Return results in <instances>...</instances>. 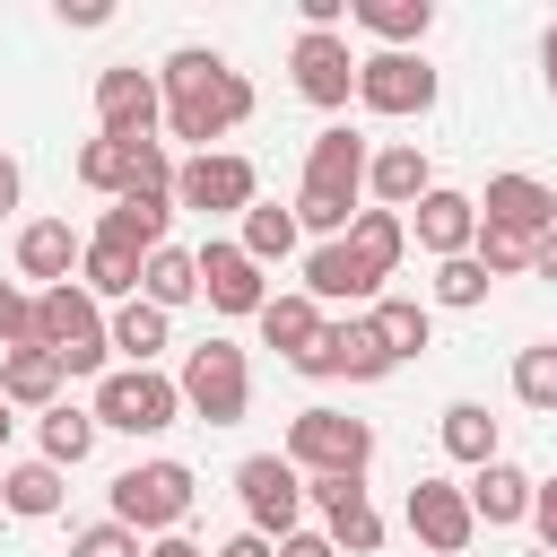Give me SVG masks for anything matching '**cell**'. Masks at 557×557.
Wrapping results in <instances>:
<instances>
[{
    "label": "cell",
    "mask_w": 557,
    "mask_h": 557,
    "mask_svg": "<svg viewBox=\"0 0 557 557\" xmlns=\"http://www.w3.org/2000/svg\"><path fill=\"white\" fill-rule=\"evenodd\" d=\"M252 322H261V339H270V348H278L287 366H296V357H305V348L322 339V305H313L305 287H296V296H270V305H261Z\"/></svg>",
    "instance_id": "d4e9b609"
},
{
    "label": "cell",
    "mask_w": 557,
    "mask_h": 557,
    "mask_svg": "<svg viewBox=\"0 0 557 557\" xmlns=\"http://www.w3.org/2000/svg\"><path fill=\"white\" fill-rule=\"evenodd\" d=\"M252 191H261V174H252V157H226V148H200L191 165H174V200H183V209H200V218H226V209H252Z\"/></svg>",
    "instance_id": "30bf717a"
},
{
    "label": "cell",
    "mask_w": 557,
    "mask_h": 557,
    "mask_svg": "<svg viewBox=\"0 0 557 557\" xmlns=\"http://www.w3.org/2000/svg\"><path fill=\"white\" fill-rule=\"evenodd\" d=\"M470 261H479L487 278H522V270H531V244L505 235V226H479V235H470Z\"/></svg>",
    "instance_id": "f35d334b"
},
{
    "label": "cell",
    "mask_w": 557,
    "mask_h": 557,
    "mask_svg": "<svg viewBox=\"0 0 557 557\" xmlns=\"http://www.w3.org/2000/svg\"><path fill=\"white\" fill-rule=\"evenodd\" d=\"M191 261H200V296H209L218 313H261V305H270V287H261V261H252L244 244L209 235Z\"/></svg>",
    "instance_id": "5bb4252c"
},
{
    "label": "cell",
    "mask_w": 557,
    "mask_h": 557,
    "mask_svg": "<svg viewBox=\"0 0 557 557\" xmlns=\"http://www.w3.org/2000/svg\"><path fill=\"white\" fill-rule=\"evenodd\" d=\"M278 557H339V548H331L322 531H287V540H278Z\"/></svg>",
    "instance_id": "7bdbcfd3"
},
{
    "label": "cell",
    "mask_w": 557,
    "mask_h": 557,
    "mask_svg": "<svg viewBox=\"0 0 557 557\" xmlns=\"http://www.w3.org/2000/svg\"><path fill=\"white\" fill-rule=\"evenodd\" d=\"M191 470L183 461H131L122 479H113V522L122 531H148V540H165V531H183V513H191Z\"/></svg>",
    "instance_id": "8992f818"
},
{
    "label": "cell",
    "mask_w": 557,
    "mask_h": 557,
    "mask_svg": "<svg viewBox=\"0 0 557 557\" xmlns=\"http://www.w3.org/2000/svg\"><path fill=\"white\" fill-rule=\"evenodd\" d=\"M278 453H287L305 479H366V461H374V426L348 418V409H296Z\"/></svg>",
    "instance_id": "277c9868"
},
{
    "label": "cell",
    "mask_w": 557,
    "mask_h": 557,
    "mask_svg": "<svg viewBox=\"0 0 557 557\" xmlns=\"http://www.w3.org/2000/svg\"><path fill=\"white\" fill-rule=\"evenodd\" d=\"M374 287H383V278L348 252V235H339V244H322V252L305 261V296H313V305H366Z\"/></svg>",
    "instance_id": "44dd1931"
},
{
    "label": "cell",
    "mask_w": 557,
    "mask_h": 557,
    "mask_svg": "<svg viewBox=\"0 0 557 557\" xmlns=\"http://www.w3.org/2000/svg\"><path fill=\"white\" fill-rule=\"evenodd\" d=\"M157 122H165L157 70H131V61L96 70V131L104 139H157Z\"/></svg>",
    "instance_id": "9c48e42d"
},
{
    "label": "cell",
    "mask_w": 557,
    "mask_h": 557,
    "mask_svg": "<svg viewBox=\"0 0 557 557\" xmlns=\"http://www.w3.org/2000/svg\"><path fill=\"white\" fill-rule=\"evenodd\" d=\"M0 444H9V400H0Z\"/></svg>",
    "instance_id": "f907efd6"
},
{
    "label": "cell",
    "mask_w": 557,
    "mask_h": 557,
    "mask_svg": "<svg viewBox=\"0 0 557 557\" xmlns=\"http://www.w3.org/2000/svg\"><path fill=\"white\" fill-rule=\"evenodd\" d=\"M540 557H548V548H540Z\"/></svg>",
    "instance_id": "816d5d0a"
},
{
    "label": "cell",
    "mask_w": 557,
    "mask_h": 557,
    "mask_svg": "<svg viewBox=\"0 0 557 557\" xmlns=\"http://www.w3.org/2000/svg\"><path fill=\"white\" fill-rule=\"evenodd\" d=\"M209 557H278V540H261V531H235L226 548H209Z\"/></svg>",
    "instance_id": "ee69618b"
},
{
    "label": "cell",
    "mask_w": 557,
    "mask_h": 557,
    "mask_svg": "<svg viewBox=\"0 0 557 557\" xmlns=\"http://www.w3.org/2000/svg\"><path fill=\"white\" fill-rule=\"evenodd\" d=\"M78 252H87V244H78V235H70L61 218H35V226L17 235V270H26V278H44V287H70Z\"/></svg>",
    "instance_id": "603a6c76"
},
{
    "label": "cell",
    "mask_w": 557,
    "mask_h": 557,
    "mask_svg": "<svg viewBox=\"0 0 557 557\" xmlns=\"http://www.w3.org/2000/svg\"><path fill=\"white\" fill-rule=\"evenodd\" d=\"M531 270H540V278H557V226H548V235L531 244Z\"/></svg>",
    "instance_id": "7dc6e473"
},
{
    "label": "cell",
    "mask_w": 557,
    "mask_h": 557,
    "mask_svg": "<svg viewBox=\"0 0 557 557\" xmlns=\"http://www.w3.org/2000/svg\"><path fill=\"white\" fill-rule=\"evenodd\" d=\"M409 531H418L435 557H470V531H479V522H470V496H461L453 479H418V487H409Z\"/></svg>",
    "instance_id": "2e32d148"
},
{
    "label": "cell",
    "mask_w": 557,
    "mask_h": 557,
    "mask_svg": "<svg viewBox=\"0 0 557 557\" xmlns=\"http://www.w3.org/2000/svg\"><path fill=\"white\" fill-rule=\"evenodd\" d=\"M540 78H548V96H557V26L540 35Z\"/></svg>",
    "instance_id": "681fc988"
},
{
    "label": "cell",
    "mask_w": 557,
    "mask_h": 557,
    "mask_svg": "<svg viewBox=\"0 0 557 557\" xmlns=\"http://www.w3.org/2000/svg\"><path fill=\"white\" fill-rule=\"evenodd\" d=\"M165 226H174V191H131V200H113V209H104L96 244H113V252L148 261V252L165 244Z\"/></svg>",
    "instance_id": "ac0fdd59"
},
{
    "label": "cell",
    "mask_w": 557,
    "mask_h": 557,
    "mask_svg": "<svg viewBox=\"0 0 557 557\" xmlns=\"http://www.w3.org/2000/svg\"><path fill=\"white\" fill-rule=\"evenodd\" d=\"M296 374H348V383H383L392 374V357H383V339H374V322L366 313H348V322H322V339L296 357Z\"/></svg>",
    "instance_id": "8fae6325"
},
{
    "label": "cell",
    "mask_w": 557,
    "mask_h": 557,
    "mask_svg": "<svg viewBox=\"0 0 557 557\" xmlns=\"http://www.w3.org/2000/svg\"><path fill=\"white\" fill-rule=\"evenodd\" d=\"M191 296H200V261H191V252H174V244H157V252L139 261V305L174 313V305H191Z\"/></svg>",
    "instance_id": "4316f807"
},
{
    "label": "cell",
    "mask_w": 557,
    "mask_h": 557,
    "mask_svg": "<svg viewBox=\"0 0 557 557\" xmlns=\"http://www.w3.org/2000/svg\"><path fill=\"white\" fill-rule=\"evenodd\" d=\"M366 322H374V339H383V357H392V366H400V357H418V348H435V313H426V305H409V296L366 305Z\"/></svg>",
    "instance_id": "83f0119b"
},
{
    "label": "cell",
    "mask_w": 557,
    "mask_h": 557,
    "mask_svg": "<svg viewBox=\"0 0 557 557\" xmlns=\"http://www.w3.org/2000/svg\"><path fill=\"white\" fill-rule=\"evenodd\" d=\"M174 418H183V392H174V374H157V366H122V374H104V383H96V426L165 435Z\"/></svg>",
    "instance_id": "52a82bcc"
},
{
    "label": "cell",
    "mask_w": 557,
    "mask_h": 557,
    "mask_svg": "<svg viewBox=\"0 0 557 557\" xmlns=\"http://www.w3.org/2000/svg\"><path fill=\"white\" fill-rule=\"evenodd\" d=\"M0 348H35V296H17L0 278Z\"/></svg>",
    "instance_id": "60d3db41"
},
{
    "label": "cell",
    "mask_w": 557,
    "mask_h": 557,
    "mask_svg": "<svg viewBox=\"0 0 557 557\" xmlns=\"http://www.w3.org/2000/svg\"><path fill=\"white\" fill-rule=\"evenodd\" d=\"M78 183H87V191L131 200V139H104V131H96V139L78 148Z\"/></svg>",
    "instance_id": "d590c367"
},
{
    "label": "cell",
    "mask_w": 557,
    "mask_h": 557,
    "mask_svg": "<svg viewBox=\"0 0 557 557\" xmlns=\"http://www.w3.org/2000/svg\"><path fill=\"white\" fill-rule=\"evenodd\" d=\"M70 557H148V548H139V531H122V522H87V531L70 540Z\"/></svg>",
    "instance_id": "ab89813d"
},
{
    "label": "cell",
    "mask_w": 557,
    "mask_h": 557,
    "mask_svg": "<svg viewBox=\"0 0 557 557\" xmlns=\"http://www.w3.org/2000/svg\"><path fill=\"white\" fill-rule=\"evenodd\" d=\"M78 287H87L96 305H104V296H122V305H131V296H139V261H131V252H113V244H87V252H78Z\"/></svg>",
    "instance_id": "e575fe53"
},
{
    "label": "cell",
    "mask_w": 557,
    "mask_h": 557,
    "mask_svg": "<svg viewBox=\"0 0 557 557\" xmlns=\"http://www.w3.org/2000/svg\"><path fill=\"white\" fill-rule=\"evenodd\" d=\"M148 557H209V548H191L183 531H165V540H148Z\"/></svg>",
    "instance_id": "c3c4849f"
},
{
    "label": "cell",
    "mask_w": 557,
    "mask_h": 557,
    "mask_svg": "<svg viewBox=\"0 0 557 557\" xmlns=\"http://www.w3.org/2000/svg\"><path fill=\"white\" fill-rule=\"evenodd\" d=\"M513 400L522 409H557V339H531L513 357Z\"/></svg>",
    "instance_id": "8d00e7d4"
},
{
    "label": "cell",
    "mask_w": 557,
    "mask_h": 557,
    "mask_svg": "<svg viewBox=\"0 0 557 557\" xmlns=\"http://www.w3.org/2000/svg\"><path fill=\"white\" fill-rule=\"evenodd\" d=\"M104 17H113L104 0H61V26H104Z\"/></svg>",
    "instance_id": "f6af8a7d"
},
{
    "label": "cell",
    "mask_w": 557,
    "mask_h": 557,
    "mask_svg": "<svg viewBox=\"0 0 557 557\" xmlns=\"http://www.w3.org/2000/svg\"><path fill=\"white\" fill-rule=\"evenodd\" d=\"M479 226H505V235L540 244V235L557 226V191H548L540 174H496V183H487V200H479Z\"/></svg>",
    "instance_id": "e0dca14e"
},
{
    "label": "cell",
    "mask_w": 557,
    "mask_h": 557,
    "mask_svg": "<svg viewBox=\"0 0 557 557\" xmlns=\"http://www.w3.org/2000/svg\"><path fill=\"white\" fill-rule=\"evenodd\" d=\"M235 496H244V522H252L261 540H287L296 513H305V470H296L287 453H244V461H235Z\"/></svg>",
    "instance_id": "ba28073f"
},
{
    "label": "cell",
    "mask_w": 557,
    "mask_h": 557,
    "mask_svg": "<svg viewBox=\"0 0 557 557\" xmlns=\"http://www.w3.org/2000/svg\"><path fill=\"white\" fill-rule=\"evenodd\" d=\"M348 17L366 35H383V52H409L426 26H435V0H348Z\"/></svg>",
    "instance_id": "484cf974"
},
{
    "label": "cell",
    "mask_w": 557,
    "mask_h": 557,
    "mask_svg": "<svg viewBox=\"0 0 557 557\" xmlns=\"http://www.w3.org/2000/svg\"><path fill=\"white\" fill-rule=\"evenodd\" d=\"M487 270L470 261V252H453V261H435V305H453V313H470V305H487Z\"/></svg>",
    "instance_id": "74e56055"
},
{
    "label": "cell",
    "mask_w": 557,
    "mask_h": 557,
    "mask_svg": "<svg viewBox=\"0 0 557 557\" xmlns=\"http://www.w3.org/2000/svg\"><path fill=\"white\" fill-rule=\"evenodd\" d=\"M165 322H174V313H157V305H139V296H131V305H113V313H104V339H113L131 366H148V357L165 348Z\"/></svg>",
    "instance_id": "4dcf8cb0"
},
{
    "label": "cell",
    "mask_w": 557,
    "mask_h": 557,
    "mask_svg": "<svg viewBox=\"0 0 557 557\" xmlns=\"http://www.w3.org/2000/svg\"><path fill=\"white\" fill-rule=\"evenodd\" d=\"M87 453H96V409L52 400V409H44V461H52V470H78Z\"/></svg>",
    "instance_id": "1f68e13d"
},
{
    "label": "cell",
    "mask_w": 557,
    "mask_h": 557,
    "mask_svg": "<svg viewBox=\"0 0 557 557\" xmlns=\"http://www.w3.org/2000/svg\"><path fill=\"white\" fill-rule=\"evenodd\" d=\"M435 435H444V453H453V461H470V470H479V461H496V418H487L479 400H453Z\"/></svg>",
    "instance_id": "836d02e7"
},
{
    "label": "cell",
    "mask_w": 557,
    "mask_h": 557,
    "mask_svg": "<svg viewBox=\"0 0 557 557\" xmlns=\"http://www.w3.org/2000/svg\"><path fill=\"white\" fill-rule=\"evenodd\" d=\"M35 348L61 366V374H96L104 383V357H113V339H104V305L70 278V287H44L35 296Z\"/></svg>",
    "instance_id": "3957f363"
},
{
    "label": "cell",
    "mask_w": 557,
    "mask_h": 557,
    "mask_svg": "<svg viewBox=\"0 0 557 557\" xmlns=\"http://www.w3.org/2000/svg\"><path fill=\"white\" fill-rule=\"evenodd\" d=\"M366 191H374V209H418V200L435 191V174H426V148H418V139H392V148H374V157H366Z\"/></svg>",
    "instance_id": "d6986e66"
},
{
    "label": "cell",
    "mask_w": 557,
    "mask_h": 557,
    "mask_svg": "<svg viewBox=\"0 0 557 557\" xmlns=\"http://www.w3.org/2000/svg\"><path fill=\"white\" fill-rule=\"evenodd\" d=\"M0 400H9V409H52V400H61V366H52L44 348H9V357H0Z\"/></svg>",
    "instance_id": "f1b7e54d"
},
{
    "label": "cell",
    "mask_w": 557,
    "mask_h": 557,
    "mask_svg": "<svg viewBox=\"0 0 557 557\" xmlns=\"http://www.w3.org/2000/svg\"><path fill=\"white\" fill-rule=\"evenodd\" d=\"M305 496L322 505V540H331L339 557H374V548H383V513L366 505V479H313Z\"/></svg>",
    "instance_id": "4fadbf2b"
},
{
    "label": "cell",
    "mask_w": 557,
    "mask_h": 557,
    "mask_svg": "<svg viewBox=\"0 0 557 557\" xmlns=\"http://www.w3.org/2000/svg\"><path fill=\"white\" fill-rule=\"evenodd\" d=\"M235 244H244V252H252L261 270H270V261H287V252H296V209H278V200H252V209H244V235H235Z\"/></svg>",
    "instance_id": "d6a6232c"
},
{
    "label": "cell",
    "mask_w": 557,
    "mask_h": 557,
    "mask_svg": "<svg viewBox=\"0 0 557 557\" xmlns=\"http://www.w3.org/2000/svg\"><path fill=\"white\" fill-rule=\"evenodd\" d=\"M531 522H540V548L557 557V479H540V487H531Z\"/></svg>",
    "instance_id": "b9f144b4"
},
{
    "label": "cell",
    "mask_w": 557,
    "mask_h": 557,
    "mask_svg": "<svg viewBox=\"0 0 557 557\" xmlns=\"http://www.w3.org/2000/svg\"><path fill=\"white\" fill-rule=\"evenodd\" d=\"M366 139L348 131V122H331V131H313V148H305V183H296V226H313V235H348V218H357V191H366Z\"/></svg>",
    "instance_id": "7a4b0ae2"
},
{
    "label": "cell",
    "mask_w": 557,
    "mask_h": 557,
    "mask_svg": "<svg viewBox=\"0 0 557 557\" xmlns=\"http://www.w3.org/2000/svg\"><path fill=\"white\" fill-rule=\"evenodd\" d=\"M348 252H357L374 278H392L400 252H409V218H400V209H357V218H348Z\"/></svg>",
    "instance_id": "cb8c5ba5"
},
{
    "label": "cell",
    "mask_w": 557,
    "mask_h": 557,
    "mask_svg": "<svg viewBox=\"0 0 557 557\" xmlns=\"http://www.w3.org/2000/svg\"><path fill=\"white\" fill-rule=\"evenodd\" d=\"M409 235H418V244H426L435 261H453V252H470V235H479V200H470V191H444V183H435V191L418 200Z\"/></svg>",
    "instance_id": "ffe728a7"
},
{
    "label": "cell",
    "mask_w": 557,
    "mask_h": 557,
    "mask_svg": "<svg viewBox=\"0 0 557 557\" xmlns=\"http://www.w3.org/2000/svg\"><path fill=\"white\" fill-rule=\"evenodd\" d=\"M357 104L366 113H426L435 104V70L418 52H366L357 61Z\"/></svg>",
    "instance_id": "7c38bea8"
},
{
    "label": "cell",
    "mask_w": 557,
    "mask_h": 557,
    "mask_svg": "<svg viewBox=\"0 0 557 557\" xmlns=\"http://www.w3.org/2000/svg\"><path fill=\"white\" fill-rule=\"evenodd\" d=\"M174 392H183V409H191L200 426H244V409H252V366H244L235 339H200V348L183 357Z\"/></svg>",
    "instance_id": "5b68a950"
},
{
    "label": "cell",
    "mask_w": 557,
    "mask_h": 557,
    "mask_svg": "<svg viewBox=\"0 0 557 557\" xmlns=\"http://www.w3.org/2000/svg\"><path fill=\"white\" fill-rule=\"evenodd\" d=\"M157 96H165V131L191 139V148H209V139H226L235 122H252V78H244L226 52H209V44L165 52Z\"/></svg>",
    "instance_id": "6da1fadb"
},
{
    "label": "cell",
    "mask_w": 557,
    "mask_h": 557,
    "mask_svg": "<svg viewBox=\"0 0 557 557\" xmlns=\"http://www.w3.org/2000/svg\"><path fill=\"white\" fill-rule=\"evenodd\" d=\"M531 487L540 479H522L513 461H479L461 496H470V522H531Z\"/></svg>",
    "instance_id": "7402d4cb"
},
{
    "label": "cell",
    "mask_w": 557,
    "mask_h": 557,
    "mask_svg": "<svg viewBox=\"0 0 557 557\" xmlns=\"http://www.w3.org/2000/svg\"><path fill=\"white\" fill-rule=\"evenodd\" d=\"M287 70H296V96H305V104H348V96H357V52H348V35H296Z\"/></svg>",
    "instance_id": "9a60e30c"
},
{
    "label": "cell",
    "mask_w": 557,
    "mask_h": 557,
    "mask_svg": "<svg viewBox=\"0 0 557 557\" xmlns=\"http://www.w3.org/2000/svg\"><path fill=\"white\" fill-rule=\"evenodd\" d=\"M17 191H26V174H17V157H0V218L17 209Z\"/></svg>",
    "instance_id": "bcb514c9"
},
{
    "label": "cell",
    "mask_w": 557,
    "mask_h": 557,
    "mask_svg": "<svg viewBox=\"0 0 557 557\" xmlns=\"http://www.w3.org/2000/svg\"><path fill=\"white\" fill-rule=\"evenodd\" d=\"M0 513H17V522L61 513V470H52V461H17V470L0 479Z\"/></svg>",
    "instance_id": "f546056e"
}]
</instances>
